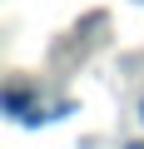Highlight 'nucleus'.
Masks as SVG:
<instances>
[{"label": "nucleus", "mask_w": 144, "mask_h": 149, "mask_svg": "<svg viewBox=\"0 0 144 149\" xmlns=\"http://www.w3.org/2000/svg\"><path fill=\"white\" fill-rule=\"evenodd\" d=\"M25 104H30V95H25V90H5V109H10L15 119H25Z\"/></svg>", "instance_id": "f257e3e1"}, {"label": "nucleus", "mask_w": 144, "mask_h": 149, "mask_svg": "<svg viewBox=\"0 0 144 149\" xmlns=\"http://www.w3.org/2000/svg\"><path fill=\"white\" fill-rule=\"evenodd\" d=\"M129 149H144V144H129Z\"/></svg>", "instance_id": "f03ea898"}, {"label": "nucleus", "mask_w": 144, "mask_h": 149, "mask_svg": "<svg viewBox=\"0 0 144 149\" xmlns=\"http://www.w3.org/2000/svg\"><path fill=\"white\" fill-rule=\"evenodd\" d=\"M139 119H144V104H139Z\"/></svg>", "instance_id": "7ed1b4c3"}]
</instances>
